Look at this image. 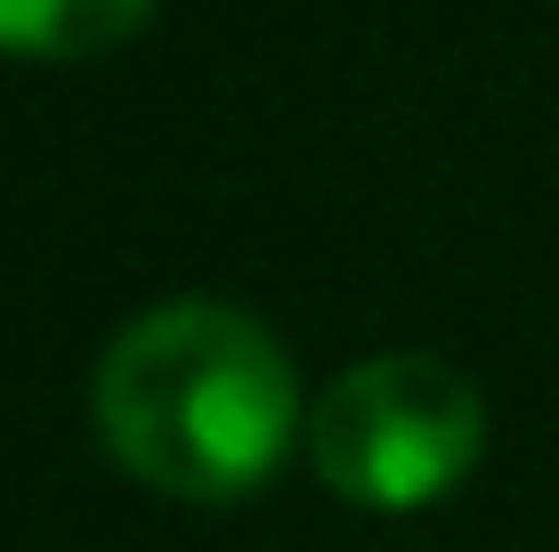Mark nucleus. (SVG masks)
Listing matches in <instances>:
<instances>
[{
    "mask_svg": "<svg viewBox=\"0 0 559 552\" xmlns=\"http://www.w3.org/2000/svg\"><path fill=\"white\" fill-rule=\"evenodd\" d=\"M163 0H0V57H33V66H73V57H106Z\"/></svg>",
    "mask_w": 559,
    "mask_h": 552,
    "instance_id": "3",
    "label": "nucleus"
},
{
    "mask_svg": "<svg viewBox=\"0 0 559 552\" xmlns=\"http://www.w3.org/2000/svg\"><path fill=\"white\" fill-rule=\"evenodd\" d=\"M90 423L139 488L170 504H243L308 439L300 366L236 301H154L98 350Z\"/></svg>",
    "mask_w": 559,
    "mask_h": 552,
    "instance_id": "1",
    "label": "nucleus"
},
{
    "mask_svg": "<svg viewBox=\"0 0 559 552\" xmlns=\"http://www.w3.org/2000/svg\"><path fill=\"white\" fill-rule=\"evenodd\" d=\"M308 463L357 512H430L487 463V398L454 357L381 350L308 398Z\"/></svg>",
    "mask_w": 559,
    "mask_h": 552,
    "instance_id": "2",
    "label": "nucleus"
}]
</instances>
